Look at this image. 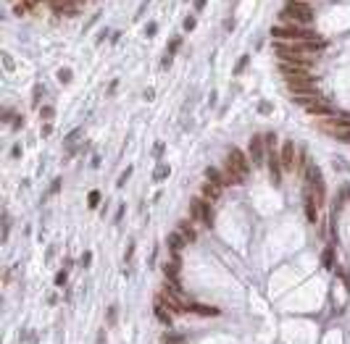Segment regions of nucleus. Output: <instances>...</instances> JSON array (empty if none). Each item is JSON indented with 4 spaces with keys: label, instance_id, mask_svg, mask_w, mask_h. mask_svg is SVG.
<instances>
[{
    "label": "nucleus",
    "instance_id": "nucleus-5",
    "mask_svg": "<svg viewBox=\"0 0 350 344\" xmlns=\"http://www.w3.org/2000/svg\"><path fill=\"white\" fill-rule=\"evenodd\" d=\"M287 82V92L293 97H316L319 95V87H316L313 76H306V79H284Z\"/></svg>",
    "mask_w": 350,
    "mask_h": 344
},
{
    "label": "nucleus",
    "instance_id": "nucleus-34",
    "mask_svg": "<svg viewBox=\"0 0 350 344\" xmlns=\"http://www.w3.org/2000/svg\"><path fill=\"white\" fill-rule=\"evenodd\" d=\"M50 132H53V126H50V124H45V126H42V137H48Z\"/></svg>",
    "mask_w": 350,
    "mask_h": 344
},
{
    "label": "nucleus",
    "instance_id": "nucleus-14",
    "mask_svg": "<svg viewBox=\"0 0 350 344\" xmlns=\"http://www.w3.org/2000/svg\"><path fill=\"white\" fill-rule=\"evenodd\" d=\"M187 242V239L179 234V231H174V234H168V247H171L174 258H179V250H182V244Z\"/></svg>",
    "mask_w": 350,
    "mask_h": 344
},
{
    "label": "nucleus",
    "instance_id": "nucleus-30",
    "mask_svg": "<svg viewBox=\"0 0 350 344\" xmlns=\"http://www.w3.org/2000/svg\"><path fill=\"white\" fill-rule=\"evenodd\" d=\"M58 189H61V179H55V181H53V187H50V194H55Z\"/></svg>",
    "mask_w": 350,
    "mask_h": 344
},
{
    "label": "nucleus",
    "instance_id": "nucleus-27",
    "mask_svg": "<svg viewBox=\"0 0 350 344\" xmlns=\"http://www.w3.org/2000/svg\"><path fill=\"white\" fill-rule=\"evenodd\" d=\"M129 173H132V168H127V171H124V173H121V176H119V187H124V184H127Z\"/></svg>",
    "mask_w": 350,
    "mask_h": 344
},
{
    "label": "nucleus",
    "instance_id": "nucleus-23",
    "mask_svg": "<svg viewBox=\"0 0 350 344\" xmlns=\"http://www.w3.org/2000/svg\"><path fill=\"white\" fill-rule=\"evenodd\" d=\"M195 29V16H187L184 18V32H192Z\"/></svg>",
    "mask_w": 350,
    "mask_h": 344
},
{
    "label": "nucleus",
    "instance_id": "nucleus-13",
    "mask_svg": "<svg viewBox=\"0 0 350 344\" xmlns=\"http://www.w3.org/2000/svg\"><path fill=\"white\" fill-rule=\"evenodd\" d=\"M205 179L211 181V184H216V187H224V184H229V181H226V176L221 171H219V168H205Z\"/></svg>",
    "mask_w": 350,
    "mask_h": 344
},
{
    "label": "nucleus",
    "instance_id": "nucleus-9",
    "mask_svg": "<svg viewBox=\"0 0 350 344\" xmlns=\"http://www.w3.org/2000/svg\"><path fill=\"white\" fill-rule=\"evenodd\" d=\"M248 150H250L253 163H263V158H266V153H269L266 147H263V137H261V134H253V137H250Z\"/></svg>",
    "mask_w": 350,
    "mask_h": 344
},
{
    "label": "nucleus",
    "instance_id": "nucleus-35",
    "mask_svg": "<svg viewBox=\"0 0 350 344\" xmlns=\"http://www.w3.org/2000/svg\"><path fill=\"white\" fill-rule=\"evenodd\" d=\"M195 8H198V11H203V8H205V0H195Z\"/></svg>",
    "mask_w": 350,
    "mask_h": 344
},
{
    "label": "nucleus",
    "instance_id": "nucleus-29",
    "mask_svg": "<svg viewBox=\"0 0 350 344\" xmlns=\"http://www.w3.org/2000/svg\"><path fill=\"white\" fill-rule=\"evenodd\" d=\"M168 176V168H158V173H155V179H166Z\"/></svg>",
    "mask_w": 350,
    "mask_h": 344
},
{
    "label": "nucleus",
    "instance_id": "nucleus-1",
    "mask_svg": "<svg viewBox=\"0 0 350 344\" xmlns=\"http://www.w3.org/2000/svg\"><path fill=\"white\" fill-rule=\"evenodd\" d=\"M276 55L279 61H293V63H313L327 48L324 40H311V42H282L276 40Z\"/></svg>",
    "mask_w": 350,
    "mask_h": 344
},
{
    "label": "nucleus",
    "instance_id": "nucleus-32",
    "mask_svg": "<svg viewBox=\"0 0 350 344\" xmlns=\"http://www.w3.org/2000/svg\"><path fill=\"white\" fill-rule=\"evenodd\" d=\"M145 34H147V37H153V34H155V24H147V29H145Z\"/></svg>",
    "mask_w": 350,
    "mask_h": 344
},
{
    "label": "nucleus",
    "instance_id": "nucleus-3",
    "mask_svg": "<svg viewBox=\"0 0 350 344\" xmlns=\"http://www.w3.org/2000/svg\"><path fill=\"white\" fill-rule=\"evenodd\" d=\"M226 181L229 184H242L245 176H248V158H245L242 150H237V147H232L229 155H226Z\"/></svg>",
    "mask_w": 350,
    "mask_h": 344
},
{
    "label": "nucleus",
    "instance_id": "nucleus-33",
    "mask_svg": "<svg viewBox=\"0 0 350 344\" xmlns=\"http://www.w3.org/2000/svg\"><path fill=\"white\" fill-rule=\"evenodd\" d=\"M258 108H261V113H271V105H269V103H261Z\"/></svg>",
    "mask_w": 350,
    "mask_h": 344
},
{
    "label": "nucleus",
    "instance_id": "nucleus-12",
    "mask_svg": "<svg viewBox=\"0 0 350 344\" xmlns=\"http://www.w3.org/2000/svg\"><path fill=\"white\" fill-rule=\"evenodd\" d=\"M153 313H155V318H158L161 323H166V326H171V321H174V313H171V310L166 308L164 302H158V300H155V302H153Z\"/></svg>",
    "mask_w": 350,
    "mask_h": 344
},
{
    "label": "nucleus",
    "instance_id": "nucleus-25",
    "mask_svg": "<svg viewBox=\"0 0 350 344\" xmlns=\"http://www.w3.org/2000/svg\"><path fill=\"white\" fill-rule=\"evenodd\" d=\"M3 63H5V71H14V61H11L8 53H3Z\"/></svg>",
    "mask_w": 350,
    "mask_h": 344
},
{
    "label": "nucleus",
    "instance_id": "nucleus-20",
    "mask_svg": "<svg viewBox=\"0 0 350 344\" xmlns=\"http://www.w3.org/2000/svg\"><path fill=\"white\" fill-rule=\"evenodd\" d=\"M179 45H182V37H174L171 40V48H168V55H174L179 50Z\"/></svg>",
    "mask_w": 350,
    "mask_h": 344
},
{
    "label": "nucleus",
    "instance_id": "nucleus-18",
    "mask_svg": "<svg viewBox=\"0 0 350 344\" xmlns=\"http://www.w3.org/2000/svg\"><path fill=\"white\" fill-rule=\"evenodd\" d=\"M219 192H221V187L211 184V181H208V184H205V187H203V197H205V200H208V203H213V200H216V197H219Z\"/></svg>",
    "mask_w": 350,
    "mask_h": 344
},
{
    "label": "nucleus",
    "instance_id": "nucleus-21",
    "mask_svg": "<svg viewBox=\"0 0 350 344\" xmlns=\"http://www.w3.org/2000/svg\"><path fill=\"white\" fill-rule=\"evenodd\" d=\"M245 66H248V55H242V58H239V61H237V69H235V74H242V71H245Z\"/></svg>",
    "mask_w": 350,
    "mask_h": 344
},
{
    "label": "nucleus",
    "instance_id": "nucleus-31",
    "mask_svg": "<svg viewBox=\"0 0 350 344\" xmlns=\"http://www.w3.org/2000/svg\"><path fill=\"white\" fill-rule=\"evenodd\" d=\"M63 281H66V274H63V271H61V274H58V276H55V284H58V287H61V284H63Z\"/></svg>",
    "mask_w": 350,
    "mask_h": 344
},
{
    "label": "nucleus",
    "instance_id": "nucleus-8",
    "mask_svg": "<svg viewBox=\"0 0 350 344\" xmlns=\"http://www.w3.org/2000/svg\"><path fill=\"white\" fill-rule=\"evenodd\" d=\"M295 100L300 103V105L306 108L311 116H329V113H337V110H332V108H329V105H327V103L321 100L319 95H316V97H295Z\"/></svg>",
    "mask_w": 350,
    "mask_h": 344
},
{
    "label": "nucleus",
    "instance_id": "nucleus-7",
    "mask_svg": "<svg viewBox=\"0 0 350 344\" xmlns=\"http://www.w3.org/2000/svg\"><path fill=\"white\" fill-rule=\"evenodd\" d=\"M190 213L200 221V224L213 226V207H211V203L205 197H195V200H192V203H190Z\"/></svg>",
    "mask_w": 350,
    "mask_h": 344
},
{
    "label": "nucleus",
    "instance_id": "nucleus-16",
    "mask_svg": "<svg viewBox=\"0 0 350 344\" xmlns=\"http://www.w3.org/2000/svg\"><path fill=\"white\" fill-rule=\"evenodd\" d=\"M316 207H319V203H316V197L308 192V197H306V216H308L311 224H316V218H319V216H316Z\"/></svg>",
    "mask_w": 350,
    "mask_h": 344
},
{
    "label": "nucleus",
    "instance_id": "nucleus-4",
    "mask_svg": "<svg viewBox=\"0 0 350 344\" xmlns=\"http://www.w3.org/2000/svg\"><path fill=\"white\" fill-rule=\"evenodd\" d=\"M282 21L284 24H300V27H308L313 21V8L308 3H300V0H287V5L282 8Z\"/></svg>",
    "mask_w": 350,
    "mask_h": 344
},
{
    "label": "nucleus",
    "instance_id": "nucleus-24",
    "mask_svg": "<svg viewBox=\"0 0 350 344\" xmlns=\"http://www.w3.org/2000/svg\"><path fill=\"white\" fill-rule=\"evenodd\" d=\"M58 79H61V82H71V71L61 69V71H58Z\"/></svg>",
    "mask_w": 350,
    "mask_h": 344
},
{
    "label": "nucleus",
    "instance_id": "nucleus-28",
    "mask_svg": "<svg viewBox=\"0 0 350 344\" xmlns=\"http://www.w3.org/2000/svg\"><path fill=\"white\" fill-rule=\"evenodd\" d=\"M40 116H45V119H53V108H42Z\"/></svg>",
    "mask_w": 350,
    "mask_h": 344
},
{
    "label": "nucleus",
    "instance_id": "nucleus-19",
    "mask_svg": "<svg viewBox=\"0 0 350 344\" xmlns=\"http://www.w3.org/2000/svg\"><path fill=\"white\" fill-rule=\"evenodd\" d=\"M334 116H337V119H340V121H342V124H345L348 129H350V110H337Z\"/></svg>",
    "mask_w": 350,
    "mask_h": 344
},
{
    "label": "nucleus",
    "instance_id": "nucleus-2",
    "mask_svg": "<svg viewBox=\"0 0 350 344\" xmlns=\"http://www.w3.org/2000/svg\"><path fill=\"white\" fill-rule=\"evenodd\" d=\"M271 37L282 42H311V40H321L313 29L300 27V24H279V27H271Z\"/></svg>",
    "mask_w": 350,
    "mask_h": 344
},
{
    "label": "nucleus",
    "instance_id": "nucleus-26",
    "mask_svg": "<svg viewBox=\"0 0 350 344\" xmlns=\"http://www.w3.org/2000/svg\"><path fill=\"white\" fill-rule=\"evenodd\" d=\"M164 344H182V336H164Z\"/></svg>",
    "mask_w": 350,
    "mask_h": 344
},
{
    "label": "nucleus",
    "instance_id": "nucleus-6",
    "mask_svg": "<svg viewBox=\"0 0 350 344\" xmlns=\"http://www.w3.org/2000/svg\"><path fill=\"white\" fill-rule=\"evenodd\" d=\"M311 69H313V63H293V61L279 63V71H282L284 79H306V76H313Z\"/></svg>",
    "mask_w": 350,
    "mask_h": 344
},
{
    "label": "nucleus",
    "instance_id": "nucleus-22",
    "mask_svg": "<svg viewBox=\"0 0 350 344\" xmlns=\"http://www.w3.org/2000/svg\"><path fill=\"white\" fill-rule=\"evenodd\" d=\"M100 205V192H90V207H98Z\"/></svg>",
    "mask_w": 350,
    "mask_h": 344
},
{
    "label": "nucleus",
    "instance_id": "nucleus-11",
    "mask_svg": "<svg viewBox=\"0 0 350 344\" xmlns=\"http://www.w3.org/2000/svg\"><path fill=\"white\" fill-rule=\"evenodd\" d=\"M279 160H282L284 171H295V145H293V142H284V145H282Z\"/></svg>",
    "mask_w": 350,
    "mask_h": 344
},
{
    "label": "nucleus",
    "instance_id": "nucleus-10",
    "mask_svg": "<svg viewBox=\"0 0 350 344\" xmlns=\"http://www.w3.org/2000/svg\"><path fill=\"white\" fill-rule=\"evenodd\" d=\"M269 171H271V181L274 184H279L282 181V160H279V153L274 150V147H269Z\"/></svg>",
    "mask_w": 350,
    "mask_h": 344
},
{
    "label": "nucleus",
    "instance_id": "nucleus-17",
    "mask_svg": "<svg viewBox=\"0 0 350 344\" xmlns=\"http://www.w3.org/2000/svg\"><path fill=\"white\" fill-rule=\"evenodd\" d=\"M177 231H179V234H182V237L187 239V242H195V229H192V226H190V221H182Z\"/></svg>",
    "mask_w": 350,
    "mask_h": 344
},
{
    "label": "nucleus",
    "instance_id": "nucleus-15",
    "mask_svg": "<svg viewBox=\"0 0 350 344\" xmlns=\"http://www.w3.org/2000/svg\"><path fill=\"white\" fill-rule=\"evenodd\" d=\"M187 313H198V315H219L216 308H205V305H198V302H190L187 305Z\"/></svg>",
    "mask_w": 350,
    "mask_h": 344
}]
</instances>
